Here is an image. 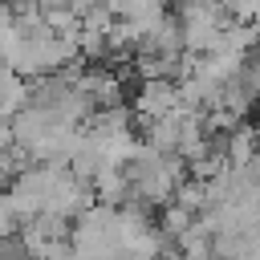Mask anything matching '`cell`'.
Instances as JSON below:
<instances>
[{
    "label": "cell",
    "mask_w": 260,
    "mask_h": 260,
    "mask_svg": "<svg viewBox=\"0 0 260 260\" xmlns=\"http://www.w3.org/2000/svg\"><path fill=\"white\" fill-rule=\"evenodd\" d=\"M130 106L138 114V126L142 122H154V118H171V114L183 110V89L171 77H142V81H134Z\"/></svg>",
    "instance_id": "6da1fadb"
}]
</instances>
